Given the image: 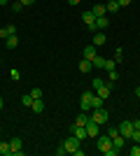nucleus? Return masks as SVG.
I'll use <instances>...</instances> for the list:
<instances>
[{"label": "nucleus", "mask_w": 140, "mask_h": 156, "mask_svg": "<svg viewBox=\"0 0 140 156\" xmlns=\"http://www.w3.org/2000/svg\"><path fill=\"white\" fill-rule=\"evenodd\" d=\"M96 147H98V151H100L103 156H117V154H119V149H114L112 137L107 135V133H105V135H98V137H96Z\"/></svg>", "instance_id": "obj_1"}, {"label": "nucleus", "mask_w": 140, "mask_h": 156, "mask_svg": "<svg viewBox=\"0 0 140 156\" xmlns=\"http://www.w3.org/2000/svg\"><path fill=\"white\" fill-rule=\"evenodd\" d=\"M80 142H82L80 137H75L73 133H70V137H66V140H63V147H66L68 154H73L75 149H80Z\"/></svg>", "instance_id": "obj_2"}, {"label": "nucleus", "mask_w": 140, "mask_h": 156, "mask_svg": "<svg viewBox=\"0 0 140 156\" xmlns=\"http://www.w3.org/2000/svg\"><path fill=\"white\" fill-rule=\"evenodd\" d=\"M89 119H91V121H96L98 126H103V124H107V112L103 110V107H100V110H93L91 114H89Z\"/></svg>", "instance_id": "obj_3"}, {"label": "nucleus", "mask_w": 140, "mask_h": 156, "mask_svg": "<svg viewBox=\"0 0 140 156\" xmlns=\"http://www.w3.org/2000/svg\"><path fill=\"white\" fill-rule=\"evenodd\" d=\"M117 128H119V135H121V137L131 140V133H133V121H128V119H126V121H121Z\"/></svg>", "instance_id": "obj_4"}, {"label": "nucleus", "mask_w": 140, "mask_h": 156, "mask_svg": "<svg viewBox=\"0 0 140 156\" xmlns=\"http://www.w3.org/2000/svg\"><path fill=\"white\" fill-rule=\"evenodd\" d=\"M84 128H87V135H89V137H93V140L100 135V126L96 124V121H91V119L87 121V126H84Z\"/></svg>", "instance_id": "obj_5"}, {"label": "nucleus", "mask_w": 140, "mask_h": 156, "mask_svg": "<svg viewBox=\"0 0 140 156\" xmlns=\"http://www.w3.org/2000/svg\"><path fill=\"white\" fill-rule=\"evenodd\" d=\"M82 21H84V23L89 26V30H93V33H96V16H93V12H91V9H87V12L82 14Z\"/></svg>", "instance_id": "obj_6"}, {"label": "nucleus", "mask_w": 140, "mask_h": 156, "mask_svg": "<svg viewBox=\"0 0 140 156\" xmlns=\"http://www.w3.org/2000/svg\"><path fill=\"white\" fill-rule=\"evenodd\" d=\"M91 96L93 93H82V98H80V107H82V112H89L91 110Z\"/></svg>", "instance_id": "obj_7"}, {"label": "nucleus", "mask_w": 140, "mask_h": 156, "mask_svg": "<svg viewBox=\"0 0 140 156\" xmlns=\"http://www.w3.org/2000/svg\"><path fill=\"white\" fill-rule=\"evenodd\" d=\"M70 133H73L75 137H80V140H87V128H84V126H77V124H73L70 126Z\"/></svg>", "instance_id": "obj_8"}, {"label": "nucleus", "mask_w": 140, "mask_h": 156, "mask_svg": "<svg viewBox=\"0 0 140 156\" xmlns=\"http://www.w3.org/2000/svg\"><path fill=\"white\" fill-rule=\"evenodd\" d=\"M96 56H98V47H96V44H87V47H84V58L93 61Z\"/></svg>", "instance_id": "obj_9"}, {"label": "nucleus", "mask_w": 140, "mask_h": 156, "mask_svg": "<svg viewBox=\"0 0 140 156\" xmlns=\"http://www.w3.org/2000/svg\"><path fill=\"white\" fill-rule=\"evenodd\" d=\"M91 44H96V47L105 44V33H103V30H96V33H93V42H91Z\"/></svg>", "instance_id": "obj_10"}, {"label": "nucleus", "mask_w": 140, "mask_h": 156, "mask_svg": "<svg viewBox=\"0 0 140 156\" xmlns=\"http://www.w3.org/2000/svg\"><path fill=\"white\" fill-rule=\"evenodd\" d=\"M93 70V63L89 58H82L80 61V72H84V75H87V72H91Z\"/></svg>", "instance_id": "obj_11"}, {"label": "nucleus", "mask_w": 140, "mask_h": 156, "mask_svg": "<svg viewBox=\"0 0 140 156\" xmlns=\"http://www.w3.org/2000/svg\"><path fill=\"white\" fill-rule=\"evenodd\" d=\"M91 12H93V16L98 19V16H105L107 9H105V5H100V2H98V5H93V7H91Z\"/></svg>", "instance_id": "obj_12"}, {"label": "nucleus", "mask_w": 140, "mask_h": 156, "mask_svg": "<svg viewBox=\"0 0 140 156\" xmlns=\"http://www.w3.org/2000/svg\"><path fill=\"white\" fill-rule=\"evenodd\" d=\"M107 26H110V21H107V14H105V16H98V19H96V30H105Z\"/></svg>", "instance_id": "obj_13"}, {"label": "nucleus", "mask_w": 140, "mask_h": 156, "mask_svg": "<svg viewBox=\"0 0 140 156\" xmlns=\"http://www.w3.org/2000/svg\"><path fill=\"white\" fill-rule=\"evenodd\" d=\"M5 47L7 49H16V47H19V37H16V35H9V37L5 40Z\"/></svg>", "instance_id": "obj_14"}, {"label": "nucleus", "mask_w": 140, "mask_h": 156, "mask_svg": "<svg viewBox=\"0 0 140 156\" xmlns=\"http://www.w3.org/2000/svg\"><path fill=\"white\" fill-rule=\"evenodd\" d=\"M103 103H105V100H103L98 93H96V96H91V110H100V107H103Z\"/></svg>", "instance_id": "obj_15"}, {"label": "nucleus", "mask_w": 140, "mask_h": 156, "mask_svg": "<svg viewBox=\"0 0 140 156\" xmlns=\"http://www.w3.org/2000/svg\"><path fill=\"white\" fill-rule=\"evenodd\" d=\"M31 110H33L35 114H40V112H45V103H42V98L33 100V105H31Z\"/></svg>", "instance_id": "obj_16"}, {"label": "nucleus", "mask_w": 140, "mask_h": 156, "mask_svg": "<svg viewBox=\"0 0 140 156\" xmlns=\"http://www.w3.org/2000/svg\"><path fill=\"white\" fill-rule=\"evenodd\" d=\"M87 121H89V112H80L77 119H75V124H77V126H87Z\"/></svg>", "instance_id": "obj_17"}, {"label": "nucleus", "mask_w": 140, "mask_h": 156, "mask_svg": "<svg viewBox=\"0 0 140 156\" xmlns=\"http://www.w3.org/2000/svg\"><path fill=\"white\" fill-rule=\"evenodd\" d=\"M103 70H105V72L117 70V61H114V58H105V65H103Z\"/></svg>", "instance_id": "obj_18"}, {"label": "nucleus", "mask_w": 140, "mask_h": 156, "mask_svg": "<svg viewBox=\"0 0 140 156\" xmlns=\"http://www.w3.org/2000/svg\"><path fill=\"white\" fill-rule=\"evenodd\" d=\"M112 144H114V149H124V144H126V137H121V135L112 137Z\"/></svg>", "instance_id": "obj_19"}, {"label": "nucleus", "mask_w": 140, "mask_h": 156, "mask_svg": "<svg viewBox=\"0 0 140 156\" xmlns=\"http://www.w3.org/2000/svg\"><path fill=\"white\" fill-rule=\"evenodd\" d=\"M0 156H12V147H9V142H0Z\"/></svg>", "instance_id": "obj_20"}, {"label": "nucleus", "mask_w": 140, "mask_h": 156, "mask_svg": "<svg viewBox=\"0 0 140 156\" xmlns=\"http://www.w3.org/2000/svg\"><path fill=\"white\" fill-rule=\"evenodd\" d=\"M21 105H23V107H31V105H33V96H31V93H23V96H21Z\"/></svg>", "instance_id": "obj_21"}, {"label": "nucleus", "mask_w": 140, "mask_h": 156, "mask_svg": "<svg viewBox=\"0 0 140 156\" xmlns=\"http://www.w3.org/2000/svg\"><path fill=\"white\" fill-rule=\"evenodd\" d=\"M105 9H107V12H119V5H117V0H107Z\"/></svg>", "instance_id": "obj_22"}, {"label": "nucleus", "mask_w": 140, "mask_h": 156, "mask_svg": "<svg viewBox=\"0 0 140 156\" xmlns=\"http://www.w3.org/2000/svg\"><path fill=\"white\" fill-rule=\"evenodd\" d=\"M91 63H93V68H103V65H105V58H103V56H96Z\"/></svg>", "instance_id": "obj_23"}, {"label": "nucleus", "mask_w": 140, "mask_h": 156, "mask_svg": "<svg viewBox=\"0 0 140 156\" xmlns=\"http://www.w3.org/2000/svg\"><path fill=\"white\" fill-rule=\"evenodd\" d=\"M9 77H12V82H19V79H21V72L16 70V68H12V70H9Z\"/></svg>", "instance_id": "obj_24"}, {"label": "nucleus", "mask_w": 140, "mask_h": 156, "mask_svg": "<svg viewBox=\"0 0 140 156\" xmlns=\"http://www.w3.org/2000/svg\"><path fill=\"white\" fill-rule=\"evenodd\" d=\"M128 154H131V156H140V144H138V142H133V147L128 149Z\"/></svg>", "instance_id": "obj_25"}, {"label": "nucleus", "mask_w": 140, "mask_h": 156, "mask_svg": "<svg viewBox=\"0 0 140 156\" xmlns=\"http://www.w3.org/2000/svg\"><path fill=\"white\" fill-rule=\"evenodd\" d=\"M31 96H33V100H38V98H42L45 93H42V89H38V86H35L33 91H31Z\"/></svg>", "instance_id": "obj_26"}, {"label": "nucleus", "mask_w": 140, "mask_h": 156, "mask_svg": "<svg viewBox=\"0 0 140 156\" xmlns=\"http://www.w3.org/2000/svg\"><path fill=\"white\" fill-rule=\"evenodd\" d=\"M103 84H105V79H103V77H93V89H100Z\"/></svg>", "instance_id": "obj_27"}, {"label": "nucleus", "mask_w": 140, "mask_h": 156, "mask_svg": "<svg viewBox=\"0 0 140 156\" xmlns=\"http://www.w3.org/2000/svg\"><path fill=\"white\" fill-rule=\"evenodd\" d=\"M107 135H110V137H117V135H119V128H114V126H107Z\"/></svg>", "instance_id": "obj_28"}, {"label": "nucleus", "mask_w": 140, "mask_h": 156, "mask_svg": "<svg viewBox=\"0 0 140 156\" xmlns=\"http://www.w3.org/2000/svg\"><path fill=\"white\" fill-rule=\"evenodd\" d=\"M131 142H138V144H140V130L133 128V133H131Z\"/></svg>", "instance_id": "obj_29"}, {"label": "nucleus", "mask_w": 140, "mask_h": 156, "mask_svg": "<svg viewBox=\"0 0 140 156\" xmlns=\"http://www.w3.org/2000/svg\"><path fill=\"white\" fill-rule=\"evenodd\" d=\"M107 79H110V82H117V79H119V72H117V70L107 72Z\"/></svg>", "instance_id": "obj_30"}, {"label": "nucleus", "mask_w": 140, "mask_h": 156, "mask_svg": "<svg viewBox=\"0 0 140 156\" xmlns=\"http://www.w3.org/2000/svg\"><path fill=\"white\" fill-rule=\"evenodd\" d=\"M21 9H23V5H21L19 0H14L12 2V12H21Z\"/></svg>", "instance_id": "obj_31"}, {"label": "nucleus", "mask_w": 140, "mask_h": 156, "mask_svg": "<svg viewBox=\"0 0 140 156\" xmlns=\"http://www.w3.org/2000/svg\"><path fill=\"white\" fill-rule=\"evenodd\" d=\"M114 61H117V63L124 61V51H121V49H114Z\"/></svg>", "instance_id": "obj_32"}, {"label": "nucleus", "mask_w": 140, "mask_h": 156, "mask_svg": "<svg viewBox=\"0 0 140 156\" xmlns=\"http://www.w3.org/2000/svg\"><path fill=\"white\" fill-rule=\"evenodd\" d=\"M68 151H66V147H63V144H59V147H56V156H66Z\"/></svg>", "instance_id": "obj_33"}, {"label": "nucleus", "mask_w": 140, "mask_h": 156, "mask_svg": "<svg viewBox=\"0 0 140 156\" xmlns=\"http://www.w3.org/2000/svg\"><path fill=\"white\" fill-rule=\"evenodd\" d=\"M7 33H9V35H16V26H14V23H7Z\"/></svg>", "instance_id": "obj_34"}, {"label": "nucleus", "mask_w": 140, "mask_h": 156, "mask_svg": "<svg viewBox=\"0 0 140 156\" xmlns=\"http://www.w3.org/2000/svg\"><path fill=\"white\" fill-rule=\"evenodd\" d=\"M117 5H119V7H128V5H131V0H117Z\"/></svg>", "instance_id": "obj_35"}, {"label": "nucleus", "mask_w": 140, "mask_h": 156, "mask_svg": "<svg viewBox=\"0 0 140 156\" xmlns=\"http://www.w3.org/2000/svg\"><path fill=\"white\" fill-rule=\"evenodd\" d=\"M0 37H5V40L9 37V33H7V28H0Z\"/></svg>", "instance_id": "obj_36"}, {"label": "nucleus", "mask_w": 140, "mask_h": 156, "mask_svg": "<svg viewBox=\"0 0 140 156\" xmlns=\"http://www.w3.org/2000/svg\"><path fill=\"white\" fill-rule=\"evenodd\" d=\"M19 2H21V5H23V7H28V5H33L35 0H19Z\"/></svg>", "instance_id": "obj_37"}, {"label": "nucleus", "mask_w": 140, "mask_h": 156, "mask_svg": "<svg viewBox=\"0 0 140 156\" xmlns=\"http://www.w3.org/2000/svg\"><path fill=\"white\" fill-rule=\"evenodd\" d=\"M133 128H135V130H140V119H135V121H133Z\"/></svg>", "instance_id": "obj_38"}, {"label": "nucleus", "mask_w": 140, "mask_h": 156, "mask_svg": "<svg viewBox=\"0 0 140 156\" xmlns=\"http://www.w3.org/2000/svg\"><path fill=\"white\" fill-rule=\"evenodd\" d=\"M68 2H70V5H73V7H75V5H80L82 0H68Z\"/></svg>", "instance_id": "obj_39"}, {"label": "nucleus", "mask_w": 140, "mask_h": 156, "mask_svg": "<svg viewBox=\"0 0 140 156\" xmlns=\"http://www.w3.org/2000/svg\"><path fill=\"white\" fill-rule=\"evenodd\" d=\"M135 96H138V98H140V86H138V89H135Z\"/></svg>", "instance_id": "obj_40"}, {"label": "nucleus", "mask_w": 140, "mask_h": 156, "mask_svg": "<svg viewBox=\"0 0 140 156\" xmlns=\"http://www.w3.org/2000/svg\"><path fill=\"white\" fill-rule=\"evenodd\" d=\"M2 105H5V100H2V98H0V110H2Z\"/></svg>", "instance_id": "obj_41"}, {"label": "nucleus", "mask_w": 140, "mask_h": 156, "mask_svg": "<svg viewBox=\"0 0 140 156\" xmlns=\"http://www.w3.org/2000/svg\"><path fill=\"white\" fill-rule=\"evenodd\" d=\"M0 5H7V0H0Z\"/></svg>", "instance_id": "obj_42"}]
</instances>
